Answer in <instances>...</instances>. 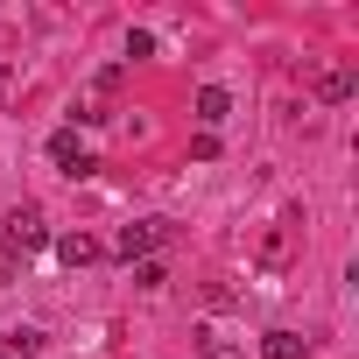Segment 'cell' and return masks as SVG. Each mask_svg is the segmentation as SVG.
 <instances>
[{"label": "cell", "instance_id": "cell-1", "mask_svg": "<svg viewBox=\"0 0 359 359\" xmlns=\"http://www.w3.org/2000/svg\"><path fill=\"white\" fill-rule=\"evenodd\" d=\"M0 247H8V254H36V247H50V226H43V212L36 205H15L8 219H0Z\"/></svg>", "mask_w": 359, "mask_h": 359}, {"label": "cell", "instance_id": "cell-2", "mask_svg": "<svg viewBox=\"0 0 359 359\" xmlns=\"http://www.w3.org/2000/svg\"><path fill=\"white\" fill-rule=\"evenodd\" d=\"M162 240H169V219H134V226H120L113 254H120V261H148Z\"/></svg>", "mask_w": 359, "mask_h": 359}, {"label": "cell", "instance_id": "cell-3", "mask_svg": "<svg viewBox=\"0 0 359 359\" xmlns=\"http://www.w3.org/2000/svg\"><path fill=\"white\" fill-rule=\"evenodd\" d=\"M50 162H57L64 176H92V169H99V162H92V148L78 141V127H57V134H50Z\"/></svg>", "mask_w": 359, "mask_h": 359}, {"label": "cell", "instance_id": "cell-4", "mask_svg": "<svg viewBox=\"0 0 359 359\" xmlns=\"http://www.w3.org/2000/svg\"><path fill=\"white\" fill-rule=\"evenodd\" d=\"M261 352H268V359H310V338L275 324V331H261Z\"/></svg>", "mask_w": 359, "mask_h": 359}, {"label": "cell", "instance_id": "cell-5", "mask_svg": "<svg viewBox=\"0 0 359 359\" xmlns=\"http://www.w3.org/2000/svg\"><path fill=\"white\" fill-rule=\"evenodd\" d=\"M57 261H64V268H92V261H99V240H92V233H64V240H57Z\"/></svg>", "mask_w": 359, "mask_h": 359}, {"label": "cell", "instance_id": "cell-6", "mask_svg": "<svg viewBox=\"0 0 359 359\" xmlns=\"http://www.w3.org/2000/svg\"><path fill=\"white\" fill-rule=\"evenodd\" d=\"M352 92H359V78H352V71H345V64H338V71H324V78H317V99H324V106H345V99H352Z\"/></svg>", "mask_w": 359, "mask_h": 359}, {"label": "cell", "instance_id": "cell-7", "mask_svg": "<svg viewBox=\"0 0 359 359\" xmlns=\"http://www.w3.org/2000/svg\"><path fill=\"white\" fill-rule=\"evenodd\" d=\"M226 113H233V99H226L219 85H205V92H198V134H212V127H219Z\"/></svg>", "mask_w": 359, "mask_h": 359}, {"label": "cell", "instance_id": "cell-8", "mask_svg": "<svg viewBox=\"0 0 359 359\" xmlns=\"http://www.w3.org/2000/svg\"><path fill=\"white\" fill-rule=\"evenodd\" d=\"M0 352H8V359H29V352H43V331H36V324H15V331H0Z\"/></svg>", "mask_w": 359, "mask_h": 359}, {"label": "cell", "instance_id": "cell-9", "mask_svg": "<svg viewBox=\"0 0 359 359\" xmlns=\"http://www.w3.org/2000/svg\"><path fill=\"white\" fill-rule=\"evenodd\" d=\"M134 282H141V289H162V282H169V268L148 254V261H134Z\"/></svg>", "mask_w": 359, "mask_h": 359}, {"label": "cell", "instance_id": "cell-10", "mask_svg": "<svg viewBox=\"0 0 359 359\" xmlns=\"http://www.w3.org/2000/svg\"><path fill=\"white\" fill-rule=\"evenodd\" d=\"M0 282H15V254L8 247H0Z\"/></svg>", "mask_w": 359, "mask_h": 359}, {"label": "cell", "instance_id": "cell-11", "mask_svg": "<svg viewBox=\"0 0 359 359\" xmlns=\"http://www.w3.org/2000/svg\"><path fill=\"white\" fill-rule=\"evenodd\" d=\"M0 99H8V78H0Z\"/></svg>", "mask_w": 359, "mask_h": 359}, {"label": "cell", "instance_id": "cell-12", "mask_svg": "<svg viewBox=\"0 0 359 359\" xmlns=\"http://www.w3.org/2000/svg\"><path fill=\"white\" fill-rule=\"evenodd\" d=\"M0 359H8V352H0Z\"/></svg>", "mask_w": 359, "mask_h": 359}]
</instances>
